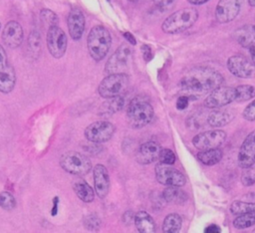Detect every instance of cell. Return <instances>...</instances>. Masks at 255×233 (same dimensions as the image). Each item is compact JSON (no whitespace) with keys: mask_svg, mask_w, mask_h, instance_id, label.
<instances>
[{"mask_svg":"<svg viewBox=\"0 0 255 233\" xmlns=\"http://www.w3.org/2000/svg\"><path fill=\"white\" fill-rule=\"evenodd\" d=\"M222 75L210 67H195L184 74L179 81V88L189 96H202L221 86Z\"/></svg>","mask_w":255,"mask_h":233,"instance_id":"6da1fadb","label":"cell"},{"mask_svg":"<svg viewBox=\"0 0 255 233\" xmlns=\"http://www.w3.org/2000/svg\"><path fill=\"white\" fill-rule=\"evenodd\" d=\"M153 116L152 106L143 97H134L128 106L127 120L132 128H141L147 125L152 120Z\"/></svg>","mask_w":255,"mask_h":233,"instance_id":"7a4b0ae2","label":"cell"},{"mask_svg":"<svg viewBox=\"0 0 255 233\" xmlns=\"http://www.w3.org/2000/svg\"><path fill=\"white\" fill-rule=\"evenodd\" d=\"M112 37L109 30L103 25L94 26L87 38V47L90 56L96 61H102L110 51Z\"/></svg>","mask_w":255,"mask_h":233,"instance_id":"3957f363","label":"cell"},{"mask_svg":"<svg viewBox=\"0 0 255 233\" xmlns=\"http://www.w3.org/2000/svg\"><path fill=\"white\" fill-rule=\"evenodd\" d=\"M195 8H182L169 15L162 23L161 30L166 34L181 33L192 27L198 19Z\"/></svg>","mask_w":255,"mask_h":233,"instance_id":"277c9868","label":"cell"},{"mask_svg":"<svg viewBox=\"0 0 255 233\" xmlns=\"http://www.w3.org/2000/svg\"><path fill=\"white\" fill-rule=\"evenodd\" d=\"M129 86V78L126 73L109 74L102 80L98 93L102 98L111 99L124 95Z\"/></svg>","mask_w":255,"mask_h":233,"instance_id":"5b68a950","label":"cell"},{"mask_svg":"<svg viewBox=\"0 0 255 233\" xmlns=\"http://www.w3.org/2000/svg\"><path fill=\"white\" fill-rule=\"evenodd\" d=\"M61 167L73 175H85L92 169V162L88 156L77 151H68L60 157Z\"/></svg>","mask_w":255,"mask_h":233,"instance_id":"8992f818","label":"cell"},{"mask_svg":"<svg viewBox=\"0 0 255 233\" xmlns=\"http://www.w3.org/2000/svg\"><path fill=\"white\" fill-rule=\"evenodd\" d=\"M132 50L128 44H122L109 58L105 66L107 74L125 73L131 63Z\"/></svg>","mask_w":255,"mask_h":233,"instance_id":"52a82bcc","label":"cell"},{"mask_svg":"<svg viewBox=\"0 0 255 233\" xmlns=\"http://www.w3.org/2000/svg\"><path fill=\"white\" fill-rule=\"evenodd\" d=\"M154 173L156 180L166 186H183L186 183V178L182 172L172 167L171 164L158 162L155 164Z\"/></svg>","mask_w":255,"mask_h":233,"instance_id":"ba28073f","label":"cell"},{"mask_svg":"<svg viewBox=\"0 0 255 233\" xmlns=\"http://www.w3.org/2000/svg\"><path fill=\"white\" fill-rule=\"evenodd\" d=\"M116 131V126L108 120H97L85 128V137L95 143H103L110 140Z\"/></svg>","mask_w":255,"mask_h":233,"instance_id":"9c48e42d","label":"cell"},{"mask_svg":"<svg viewBox=\"0 0 255 233\" xmlns=\"http://www.w3.org/2000/svg\"><path fill=\"white\" fill-rule=\"evenodd\" d=\"M227 134L224 130L211 129L196 134L192 138V143L199 150L218 148L224 143Z\"/></svg>","mask_w":255,"mask_h":233,"instance_id":"30bf717a","label":"cell"},{"mask_svg":"<svg viewBox=\"0 0 255 233\" xmlns=\"http://www.w3.org/2000/svg\"><path fill=\"white\" fill-rule=\"evenodd\" d=\"M47 46L50 54L56 58H62L67 50L68 38L66 33L59 26H53L48 29Z\"/></svg>","mask_w":255,"mask_h":233,"instance_id":"8fae6325","label":"cell"},{"mask_svg":"<svg viewBox=\"0 0 255 233\" xmlns=\"http://www.w3.org/2000/svg\"><path fill=\"white\" fill-rule=\"evenodd\" d=\"M235 88L219 86L210 92L204 100L203 105L207 109H219L235 101Z\"/></svg>","mask_w":255,"mask_h":233,"instance_id":"7c38bea8","label":"cell"},{"mask_svg":"<svg viewBox=\"0 0 255 233\" xmlns=\"http://www.w3.org/2000/svg\"><path fill=\"white\" fill-rule=\"evenodd\" d=\"M227 69L235 77L250 79L255 77V66L245 56L236 54L228 58Z\"/></svg>","mask_w":255,"mask_h":233,"instance_id":"4fadbf2b","label":"cell"},{"mask_svg":"<svg viewBox=\"0 0 255 233\" xmlns=\"http://www.w3.org/2000/svg\"><path fill=\"white\" fill-rule=\"evenodd\" d=\"M242 0H219L215 8V18L221 23L233 21L240 12Z\"/></svg>","mask_w":255,"mask_h":233,"instance_id":"5bb4252c","label":"cell"},{"mask_svg":"<svg viewBox=\"0 0 255 233\" xmlns=\"http://www.w3.org/2000/svg\"><path fill=\"white\" fill-rule=\"evenodd\" d=\"M160 149L161 146L156 141H145L141 143L136 149L134 155L135 161L142 165L153 163L154 161L158 160Z\"/></svg>","mask_w":255,"mask_h":233,"instance_id":"9a60e30c","label":"cell"},{"mask_svg":"<svg viewBox=\"0 0 255 233\" xmlns=\"http://www.w3.org/2000/svg\"><path fill=\"white\" fill-rule=\"evenodd\" d=\"M85 15L80 8H72L67 17L69 34L74 41H79L85 31Z\"/></svg>","mask_w":255,"mask_h":233,"instance_id":"2e32d148","label":"cell"},{"mask_svg":"<svg viewBox=\"0 0 255 233\" xmlns=\"http://www.w3.org/2000/svg\"><path fill=\"white\" fill-rule=\"evenodd\" d=\"M255 163V130L251 131L243 140L238 152V164L246 168Z\"/></svg>","mask_w":255,"mask_h":233,"instance_id":"e0dca14e","label":"cell"},{"mask_svg":"<svg viewBox=\"0 0 255 233\" xmlns=\"http://www.w3.org/2000/svg\"><path fill=\"white\" fill-rule=\"evenodd\" d=\"M24 38V32L22 26L17 21H9L2 32V40L4 44L12 49L18 48Z\"/></svg>","mask_w":255,"mask_h":233,"instance_id":"ac0fdd59","label":"cell"},{"mask_svg":"<svg viewBox=\"0 0 255 233\" xmlns=\"http://www.w3.org/2000/svg\"><path fill=\"white\" fill-rule=\"evenodd\" d=\"M95 192L97 195L104 199L110 190V175L107 167L104 164H97L93 169Z\"/></svg>","mask_w":255,"mask_h":233,"instance_id":"d6986e66","label":"cell"},{"mask_svg":"<svg viewBox=\"0 0 255 233\" xmlns=\"http://www.w3.org/2000/svg\"><path fill=\"white\" fill-rule=\"evenodd\" d=\"M234 38L244 48L255 45V25H244L234 31Z\"/></svg>","mask_w":255,"mask_h":233,"instance_id":"ffe728a7","label":"cell"},{"mask_svg":"<svg viewBox=\"0 0 255 233\" xmlns=\"http://www.w3.org/2000/svg\"><path fill=\"white\" fill-rule=\"evenodd\" d=\"M16 84L15 70L11 65H7L0 71V92L9 94L13 91Z\"/></svg>","mask_w":255,"mask_h":233,"instance_id":"44dd1931","label":"cell"},{"mask_svg":"<svg viewBox=\"0 0 255 233\" xmlns=\"http://www.w3.org/2000/svg\"><path fill=\"white\" fill-rule=\"evenodd\" d=\"M73 190L75 191L76 195L86 203H90L94 200L95 198V191L93 188L90 186V184L82 179V178H77L73 181Z\"/></svg>","mask_w":255,"mask_h":233,"instance_id":"7402d4cb","label":"cell"},{"mask_svg":"<svg viewBox=\"0 0 255 233\" xmlns=\"http://www.w3.org/2000/svg\"><path fill=\"white\" fill-rule=\"evenodd\" d=\"M234 118L233 113L226 110L211 112L207 116V122L212 127H221L228 124Z\"/></svg>","mask_w":255,"mask_h":233,"instance_id":"603a6c76","label":"cell"},{"mask_svg":"<svg viewBox=\"0 0 255 233\" xmlns=\"http://www.w3.org/2000/svg\"><path fill=\"white\" fill-rule=\"evenodd\" d=\"M134 225L140 233L155 232V222L145 211H139L134 215Z\"/></svg>","mask_w":255,"mask_h":233,"instance_id":"cb8c5ba5","label":"cell"},{"mask_svg":"<svg viewBox=\"0 0 255 233\" xmlns=\"http://www.w3.org/2000/svg\"><path fill=\"white\" fill-rule=\"evenodd\" d=\"M162 197L167 203L172 204H183L187 200L186 193L179 186H167L162 192Z\"/></svg>","mask_w":255,"mask_h":233,"instance_id":"d4e9b609","label":"cell"},{"mask_svg":"<svg viewBox=\"0 0 255 233\" xmlns=\"http://www.w3.org/2000/svg\"><path fill=\"white\" fill-rule=\"evenodd\" d=\"M197 159L208 166L214 165L216 163H218L223 156L222 150L218 147V148H211V149H206V150H200L197 154Z\"/></svg>","mask_w":255,"mask_h":233,"instance_id":"484cf974","label":"cell"},{"mask_svg":"<svg viewBox=\"0 0 255 233\" xmlns=\"http://www.w3.org/2000/svg\"><path fill=\"white\" fill-rule=\"evenodd\" d=\"M41 36L39 34L38 31L34 30L32 31L29 36H28V40H27V51H28V55L36 60L39 58L40 54H41Z\"/></svg>","mask_w":255,"mask_h":233,"instance_id":"4316f807","label":"cell"},{"mask_svg":"<svg viewBox=\"0 0 255 233\" xmlns=\"http://www.w3.org/2000/svg\"><path fill=\"white\" fill-rule=\"evenodd\" d=\"M182 225V219L177 213H170L165 216L162 223V231L164 233L179 232Z\"/></svg>","mask_w":255,"mask_h":233,"instance_id":"83f0119b","label":"cell"},{"mask_svg":"<svg viewBox=\"0 0 255 233\" xmlns=\"http://www.w3.org/2000/svg\"><path fill=\"white\" fill-rule=\"evenodd\" d=\"M235 102L242 103L249 101L255 97V87L251 85H240L235 88Z\"/></svg>","mask_w":255,"mask_h":233,"instance_id":"f1b7e54d","label":"cell"},{"mask_svg":"<svg viewBox=\"0 0 255 233\" xmlns=\"http://www.w3.org/2000/svg\"><path fill=\"white\" fill-rule=\"evenodd\" d=\"M230 212L233 215H241L249 212H255V202H244L235 200L230 205Z\"/></svg>","mask_w":255,"mask_h":233,"instance_id":"f546056e","label":"cell"},{"mask_svg":"<svg viewBox=\"0 0 255 233\" xmlns=\"http://www.w3.org/2000/svg\"><path fill=\"white\" fill-rule=\"evenodd\" d=\"M255 225V212H249L238 215L233 220V226L237 229H245Z\"/></svg>","mask_w":255,"mask_h":233,"instance_id":"4dcf8cb0","label":"cell"},{"mask_svg":"<svg viewBox=\"0 0 255 233\" xmlns=\"http://www.w3.org/2000/svg\"><path fill=\"white\" fill-rule=\"evenodd\" d=\"M40 20H41L42 24L45 27H47L48 29L53 26H58V24H59L58 15L55 12H53L52 10L47 9V8H44L40 11Z\"/></svg>","mask_w":255,"mask_h":233,"instance_id":"1f68e13d","label":"cell"},{"mask_svg":"<svg viewBox=\"0 0 255 233\" xmlns=\"http://www.w3.org/2000/svg\"><path fill=\"white\" fill-rule=\"evenodd\" d=\"M109 101L107 103H105L103 105V109L105 111V113H117L119 111H121L124 106H125V98L124 95L122 96H118L115 98H111L108 99Z\"/></svg>","mask_w":255,"mask_h":233,"instance_id":"d6a6232c","label":"cell"},{"mask_svg":"<svg viewBox=\"0 0 255 233\" xmlns=\"http://www.w3.org/2000/svg\"><path fill=\"white\" fill-rule=\"evenodd\" d=\"M0 207L7 211L13 210L16 207L15 197L8 191L0 192Z\"/></svg>","mask_w":255,"mask_h":233,"instance_id":"836d02e7","label":"cell"},{"mask_svg":"<svg viewBox=\"0 0 255 233\" xmlns=\"http://www.w3.org/2000/svg\"><path fill=\"white\" fill-rule=\"evenodd\" d=\"M241 182L244 186H251L255 184V163L244 168V171L241 174Z\"/></svg>","mask_w":255,"mask_h":233,"instance_id":"e575fe53","label":"cell"},{"mask_svg":"<svg viewBox=\"0 0 255 233\" xmlns=\"http://www.w3.org/2000/svg\"><path fill=\"white\" fill-rule=\"evenodd\" d=\"M175 159H176V156H175L174 152L171 149L161 147L160 152H159V156H158L159 162L172 165L175 162Z\"/></svg>","mask_w":255,"mask_h":233,"instance_id":"d590c367","label":"cell"},{"mask_svg":"<svg viewBox=\"0 0 255 233\" xmlns=\"http://www.w3.org/2000/svg\"><path fill=\"white\" fill-rule=\"evenodd\" d=\"M100 224H101V220L99 219V217L95 214H91V215H88L85 220H84V225L87 229L89 230H92V231H95V230H98L99 227H100Z\"/></svg>","mask_w":255,"mask_h":233,"instance_id":"8d00e7d4","label":"cell"},{"mask_svg":"<svg viewBox=\"0 0 255 233\" xmlns=\"http://www.w3.org/2000/svg\"><path fill=\"white\" fill-rule=\"evenodd\" d=\"M242 116H243L244 119H246L248 121L255 120V100L246 106V108L243 111Z\"/></svg>","mask_w":255,"mask_h":233,"instance_id":"74e56055","label":"cell"},{"mask_svg":"<svg viewBox=\"0 0 255 233\" xmlns=\"http://www.w3.org/2000/svg\"><path fill=\"white\" fill-rule=\"evenodd\" d=\"M188 96H180L176 101V109L179 111H183L188 107Z\"/></svg>","mask_w":255,"mask_h":233,"instance_id":"f35d334b","label":"cell"},{"mask_svg":"<svg viewBox=\"0 0 255 233\" xmlns=\"http://www.w3.org/2000/svg\"><path fill=\"white\" fill-rule=\"evenodd\" d=\"M7 65H8V62H7L6 52H5L4 48L0 45V71L2 69H4Z\"/></svg>","mask_w":255,"mask_h":233,"instance_id":"ab89813d","label":"cell"},{"mask_svg":"<svg viewBox=\"0 0 255 233\" xmlns=\"http://www.w3.org/2000/svg\"><path fill=\"white\" fill-rule=\"evenodd\" d=\"M152 1L155 4V6L160 7V8H164L168 5H170L174 0H152Z\"/></svg>","mask_w":255,"mask_h":233,"instance_id":"60d3db41","label":"cell"},{"mask_svg":"<svg viewBox=\"0 0 255 233\" xmlns=\"http://www.w3.org/2000/svg\"><path fill=\"white\" fill-rule=\"evenodd\" d=\"M205 233H219L220 232V228L218 225L216 224H210L208 225L205 230H204Z\"/></svg>","mask_w":255,"mask_h":233,"instance_id":"b9f144b4","label":"cell"},{"mask_svg":"<svg viewBox=\"0 0 255 233\" xmlns=\"http://www.w3.org/2000/svg\"><path fill=\"white\" fill-rule=\"evenodd\" d=\"M141 50H142V55H143V57H144V60H145V61H148L149 58H151V49H150L148 46L143 45Z\"/></svg>","mask_w":255,"mask_h":233,"instance_id":"7bdbcfd3","label":"cell"},{"mask_svg":"<svg viewBox=\"0 0 255 233\" xmlns=\"http://www.w3.org/2000/svg\"><path fill=\"white\" fill-rule=\"evenodd\" d=\"M124 37L126 40H128L131 45H135L136 44V41H135V38L129 33V32H125L124 34Z\"/></svg>","mask_w":255,"mask_h":233,"instance_id":"ee69618b","label":"cell"},{"mask_svg":"<svg viewBox=\"0 0 255 233\" xmlns=\"http://www.w3.org/2000/svg\"><path fill=\"white\" fill-rule=\"evenodd\" d=\"M248 49H249V54H250V57H251V62L255 66V45L250 46Z\"/></svg>","mask_w":255,"mask_h":233,"instance_id":"f6af8a7d","label":"cell"},{"mask_svg":"<svg viewBox=\"0 0 255 233\" xmlns=\"http://www.w3.org/2000/svg\"><path fill=\"white\" fill-rule=\"evenodd\" d=\"M190 4H193V5H202L206 2H208L209 0H187Z\"/></svg>","mask_w":255,"mask_h":233,"instance_id":"bcb514c9","label":"cell"},{"mask_svg":"<svg viewBox=\"0 0 255 233\" xmlns=\"http://www.w3.org/2000/svg\"><path fill=\"white\" fill-rule=\"evenodd\" d=\"M248 3L251 7H255V0H248Z\"/></svg>","mask_w":255,"mask_h":233,"instance_id":"7dc6e473","label":"cell"},{"mask_svg":"<svg viewBox=\"0 0 255 233\" xmlns=\"http://www.w3.org/2000/svg\"><path fill=\"white\" fill-rule=\"evenodd\" d=\"M128 1H130V2H135V1H138V0H128Z\"/></svg>","mask_w":255,"mask_h":233,"instance_id":"c3c4849f","label":"cell"},{"mask_svg":"<svg viewBox=\"0 0 255 233\" xmlns=\"http://www.w3.org/2000/svg\"><path fill=\"white\" fill-rule=\"evenodd\" d=\"M252 232H253V233H255V229H254V230H253V231H252Z\"/></svg>","mask_w":255,"mask_h":233,"instance_id":"681fc988","label":"cell"},{"mask_svg":"<svg viewBox=\"0 0 255 233\" xmlns=\"http://www.w3.org/2000/svg\"><path fill=\"white\" fill-rule=\"evenodd\" d=\"M0 27H1V24H0Z\"/></svg>","mask_w":255,"mask_h":233,"instance_id":"f907efd6","label":"cell"}]
</instances>
